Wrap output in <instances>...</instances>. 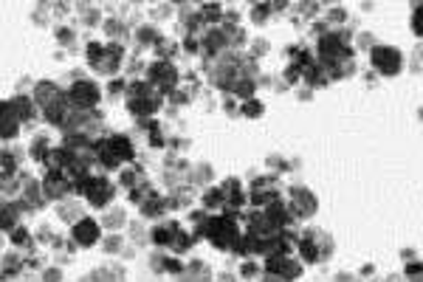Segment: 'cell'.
I'll return each instance as SVG.
<instances>
[{"instance_id":"obj_1","label":"cell","mask_w":423,"mask_h":282,"mask_svg":"<svg viewBox=\"0 0 423 282\" xmlns=\"http://www.w3.org/2000/svg\"><path fill=\"white\" fill-rule=\"evenodd\" d=\"M94 237H96L94 223H79L76 226V240H79V243H94Z\"/></svg>"}]
</instances>
